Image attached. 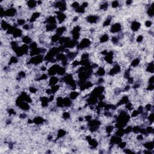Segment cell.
Instances as JSON below:
<instances>
[{"label": "cell", "instance_id": "obj_1", "mask_svg": "<svg viewBox=\"0 0 154 154\" xmlns=\"http://www.w3.org/2000/svg\"><path fill=\"white\" fill-rule=\"evenodd\" d=\"M44 60V55H38L34 56V57H31L29 60L28 62L29 64L32 65H35V66H37V65H40L42 63H43Z\"/></svg>", "mask_w": 154, "mask_h": 154}, {"label": "cell", "instance_id": "obj_2", "mask_svg": "<svg viewBox=\"0 0 154 154\" xmlns=\"http://www.w3.org/2000/svg\"><path fill=\"white\" fill-rule=\"evenodd\" d=\"M92 45V41L90 39L87 37L83 38L81 39L78 45H77V48L78 50H84V49L88 48Z\"/></svg>", "mask_w": 154, "mask_h": 154}, {"label": "cell", "instance_id": "obj_3", "mask_svg": "<svg viewBox=\"0 0 154 154\" xmlns=\"http://www.w3.org/2000/svg\"><path fill=\"white\" fill-rule=\"evenodd\" d=\"M17 10L16 9L13 7L8 8L7 10H6L5 14H4V17H14L16 15Z\"/></svg>", "mask_w": 154, "mask_h": 154}, {"label": "cell", "instance_id": "obj_4", "mask_svg": "<svg viewBox=\"0 0 154 154\" xmlns=\"http://www.w3.org/2000/svg\"><path fill=\"white\" fill-rule=\"evenodd\" d=\"M60 67V66L59 65L57 64H54L51 67H50L48 71V74L51 77L52 76H55V75H56L57 73V71L58 69H59V67Z\"/></svg>", "mask_w": 154, "mask_h": 154}, {"label": "cell", "instance_id": "obj_5", "mask_svg": "<svg viewBox=\"0 0 154 154\" xmlns=\"http://www.w3.org/2000/svg\"><path fill=\"white\" fill-rule=\"evenodd\" d=\"M121 29H122L121 24L119 23H116L111 26L110 28V31L113 34L117 33L120 32L121 31Z\"/></svg>", "mask_w": 154, "mask_h": 154}, {"label": "cell", "instance_id": "obj_6", "mask_svg": "<svg viewBox=\"0 0 154 154\" xmlns=\"http://www.w3.org/2000/svg\"><path fill=\"white\" fill-rule=\"evenodd\" d=\"M86 20L90 24H96L99 20V17L96 15H89L86 17Z\"/></svg>", "mask_w": 154, "mask_h": 154}, {"label": "cell", "instance_id": "obj_7", "mask_svg": "<svg viewBox=\"0 0 154 154\" xmlns=\"http://www.w3.org/2000/svg\"><path fill=\"white\" fill-rule=\"evenodd\" d=\"M56 14H57V20L59 21L60 24H62L63 22L65 21L66 19V16L63 12L59 11L56 12Z\"/></svg>", "mask_w": 154, "mask_h": 154}, {"label": "cell", "instance_id": "obj_8", "mask_svg": "<svg viewBox=\"0 0 154 154\" xmlns=\"http://www.w3.org/2000/svg\"><path fill=\"white\" fill-rule=\"evenodd\" d=\"M141 24L140 23L137 21H134L131 24V29L134 32H137L140 28Z\"/></svg>", "mask_w": 154, "mask_h": 154}, {"label": "cell", "instance_id": "obj_9", "mask_svg": "<svg viewBox=\"0 0 154 154\" xmlns=\"http://www.w3.org/2000/svg\"><path fill=\"white\" fill-rule=\"evenodd\" d=\"M59 81H60V80H59L58 77H55V76H52V77H51V78H50L48 81L49 86H52L57 84Z\"/></svg>", "mask_w": 154, "mask_h": 154}, {"label": "cell", "instance_id": "obj_10", "mask_svg": "<svg viewBox=\"0 0 154 154\" xmlns=\"http://www.w3.org/2000/svg\"><path fill=\"white\" fill-rule=\"evenodd\" d=\"M40 13L39 12H37V11H36V12H34L33 13H32L31 17H30V19H29V21L31 23H34L35 22L37 21V19L40 17Z\"/></svg>", "mask_w": 154, "mask_h": 154}, {"label": "cell", "instance_id": "obj_11", "mask_svg": "<svg viewBox=\"0 0 154 154\" xmlns=\"http://www.w3.org/2000/svg\"><path fill=\"white\" fill-rule=\"evenodd\" d=\"M23 32L21 29H19L16 28L15 30L14 31L13 33L12 34L13 38H19L22 36Z\"/></svg>", "mask_w": 154, "mask_h": 154}, {"label": "cell", "instance_id": "obj_12", "mask_svg": "<svg viewBox=\"0 0 154 154\" xmlns=\"http://www.w3.org/2000/svg\"><path fill=\"white\" fill-rule=\"evenodd\" d=\"M45 23L46 24H55L57 25V18L54 16H50L46 19Z\"/></svg>", "mask_w": 154, "mask_h": 154}, {"label": "cell", "instance_id": "obj_13", "mask_svg": "<svg viewBox=\"0 0 154 154\" xmlns=\"http://www.w3.org/2000/svg\"><path fill=\"white\" fill-rule=\"evenodd\" d=\"M21 39L23 44H26V45H29L30 44H31L33 42L32 38L30 36H28V35H25V36H23Z\"/></svg>", "mask_w": 154, "mask_h": 154}, {"label": "cell", "instance_id": "obj_14", "mask_svg": "<svg viewBox=\"0 0 154 154\" xmlns=\"http://www.w3.org/2000/svg\"><path fill=\"white\" fill-rule=\"evenodd\" d=\"M67 31V28L65 26H61L60 27L57 28L55 30V34L59 36H61L63 34L65 33V32Z\"/></svg>", "mask_w": 154, "mask_h": 154}, {"label": "cell", "instance_id": "obj_15", "mask_svg": "<svg viewBox=\"0 0 154 154\" xmlns=\"http://www.w3.org/2000/svg\"><path fill=\"white\" fill-rule=\"evenodd\" d=\"M33 120V123H34L35 125H42L45 122L44 119L43 117H42L41 116H38L35 117Z\"/></svg>", "mask_w": 154, "mask_h": 154}, {"label": "cell", "instance_id": "obj_16", "mask_svg": "<svg viewBox=\"0 0 154 154\" xmlns=\"http://www.w3.org/2000/svg\"><path fill=\"white\" fill-rule=\"evenodd\" d=\"M143 146L144 148L149 150H152L154 148V142L152 141H148V142L144 143Z\"/></svg>", "mask_w": 154, "mask_h": 154}, {"label": "cell", "instance_id": "obj_17", "mask_svg": "<svg viewBox=\"0 0 154 154\" xmlns=\"http://www.w3.org/2000/svg\"><path fill=\"white\" fill-rule=\"evenodd\" d=\"M105 73L106 71L105 70L104 67L101 66V67H99L98 68V70L96 71V75L97 76H98V77H101L104 76Z\"/></svg>", "mask_w": 154, "mask_h": 154}, {"label": "cell", "instance_id": "obj_18", "mask_svg": "<svg viewBox=\"0 0 154 154\" xmlns=\"http://www.w3.org/2000/svg\"><path fill=\"white\" fill-rule=\"evenodd\" d=\"M66 136V131L63 129H60L58 130L57 134V137L58 139L59 138H64Z\"/></svg>", "mask_w": 154, "mask_h": 154}, {"label": "cell", "instance_id": "obj_19", "mask_svg": "<svg viewBox=\"0 0 154 154\" xmlns=\"http://www.w3.org/2000/svg\"><path fill=\"white\" fill-rule=\"evenodd\" d=\"M109 40V36L107 33H104L100 37L99 42L102 44H105Z\"/></svg>", "mask_w": 154, "mask_h": 154}, {"label": "cell", "instance_id": "obj_20", "mask_svg": "<svg viewBox=\"0 0 154 154\" xmlns=\"http://www.w3.org/2000/svg\"><path fill=\"white\" fill-rule=\"evenodd\" d=\"M72 104V100L70 99L69 97H66L65 98H63V106L64 107L68 108L70 107Z\"/></svg>", "mask_w": 154, "mask_h": 154}, {"label": "cell", "instance_id": "obj_21", "mask_svg": "<svg viewBox=\"0 0 154 154\" xmlns=\"http://www.w3.org/2000/svg\"><path fill=\"white\" fill-rule=\"evenodd\" d=\"M69 98L71 100H75L77 99L78 96H80V93L77 91H73V92H71L69 94Z\"/></svg>", "mask_w": 154, "mask_h": 154}, {"label": "cell", "instance_id": "obj_22", "mask_svg": "<svg viewBox=\"0 0 154 154\" xmlns=\"http://www.w3.org/2000/svg\"><path fill=\"white\" fill-rule=\"evenodd\" d=\"M146 71L150 73H154V62H153V61H151V62L149 63L148 64V66H146Z\"/></svg>", "mask_w": 154, "mask_h": 154}, {"label": "cell", "instance_id": "obj_23", "mask_svg": "<svg viewBox=\"0 0 154 154\" xmlns=\"http://www.w3.org/2000/svg\"><path fill=\"white\" fill-rule=\"evenodd\" d=\"M27 6L30 9H33L34 8H36V7L37 6V3L36 1H33V0H31V1H28L27 2Z\"/></svg>", "mask_w": 154, "mask_h": 154}, {"label": "cell", "instance_id": "obj_24", "mask_svg": "<svg viewBox=\"0 0 154 154\" xmlns=\"http://www.w3.org/2000/svg\"><path fill=\"white\" fill-rule=\"evenodd\" d=\"M140 63V60L138 59H135L131 61V66L134 67H136L138 66Z\"/></svg>", "mask_w": 154, "mask_h": 154}, {"label": "cell", "instance_id": "obj_25", "mask_svg": "<svg viewBox=\"0 0 154 154\" xmlns=\"http://www.w3.org/2000/svg\"><path fill=\"white\" fill-rule=\"evenodd\" d=\"M148 15H149L150 17H152L154 16V4H152L151 5V6L148 9Z\"/></svg>", "mask_w": 154, "mask_h": 154}, {"label": "cell", "instance_id": "obj_26", "mask_svg": "<svg viewBox=\"0 0 154 154\" xmlns=\"http://www.w3.org/2000/svg\"><path fill=\"white\" fill-rule=\"evenodd\" d=\"M111 17H108V18L106 19L105 20V21L104 22L103 27H107L110 26V25L111 24Z\"/></svg>", "mask_w": 154, "mask_h": 154}, {"label": "cell", "instance_id": "obj_27", "mask_svg": "<svg viewBox=\"0 0 154 154\" xmlns=\"http://www.w3.org/2000/svg\"><path fill=\"white\" fill-rule=\"evenodd\" d=\"M63 118L65 120H69L71 118V114L67 111H65L63 113Z\"/></svg>", "mask_w": 154, "mask_h": 154}, {"label": "cell", "instance_id": "obj_28", "mask_svg": "<svg viewBox=\"0 0 154 154\" xmlns=\"http://www.w3.org/2000/svg\"><path fill=\"white\" fill-rule=\"evenodd\" d=\"M140 127L138 125H136L135 126L132 127V132L134 133V134H138L140 133Z\"/></svg>", "mask_w": 154, "mask_h": 154}, {"label": "cell", "instance_id": "obj_29", "mask_svg": "<svg viewBox=\"0 0 154 154\" xmlns=\"http://www.w3.org/2000/svg\"><path fill=\"white\" fill-rule=\"evenodd\" d=\"M75 11L76 12L78 13L82 14L85 12V9L84 7H82L81 6H80L79 7H78L77 9H75Z\"/></svg>", "mask_w": 154, "mask_h": 154}, {"label": "cell", "instance_id": "obj_30", "mask_svg": "<svg viewBox=\"0 0 154 154\" xmlns=\"http://www.w3.org/2000/svg\"><path fill=\"white\" fill-rule=\"evenodd\" d=\"M17 24L18 25H23L24 26L25 24V20L24 19H18L17 20Z\"/></svg>", "mask_w": 154, "mask_h": 154}, {"label": "cell", "instance_id": "obj_31", "mask_svg": "<svg viewBox=\"0 0 154 154\" xmlns=\"http://www.w3.org/2000/svg\"><path fill=\"white\" fill-rule=\"evenodd\" d=\"M147 117H148L149 123H153V122H154V113H152L149 114V115H148Z\"/></svg>", "mask_w": 154, "mask_h": 154}, {"label": "cell", "instance_id": "obj_32", "mask_svg": "<svg viewBox=\"0 0 154 154\" xmlns=\"http://www.w3.org/2000/svg\"><path fill=\"white\" fill-rule=\"evenodd\" d=\"M108 4L107 3V2H105V3L101 4V6H100V9L102 10H107V9H108Z\"/></svg>", "mask_w": 154, "mask_h": 154}, {"label": "cell", "instance_id": "obj_33", "mask_svg": "<svg viewBox=\"0 0 154 154\" xmlns=\"http://www.w3.org/2000/svg\"><path fill=\"white\" fill-rule=\"evenodd\" d=\"M139 114H140V113H138V111L137 110H134L132 111L131 117H133V118H134V117H137V116H138Z\"/></svg>", "mask_w": 154, "mask_h": 154}, {"label": "cell", "instance_id": "obj_34", "mask_svg": "<svg viewBox=\"0 0 154 154\" xmlns=\"http://www.w3.org/2000/svg\"><path fill=\"white\" fill-rule=\"evenodd\" d=\"M119 5H120L119 2L117 1H114L112 2V3H111L112 7L114 8V9L118 7L119 6Z\"/></svg>", "mask_w": 154, "mask_h": 154}, {"label": "cell", "instance_id": "obj_35", "mask_svg": "<svg viewBox=\"0 0 154 154\" xmlns=\"http://www.w3.org/2000/svg\"><path fill=\"white\" fill-rule=\"evenodd\" d=\"M136 139L138 141H140V142H142V141H143L144 140V135H143L142 134H138V135L137 136V137H136Z\"/></svg>", "mask_w": 154, "mask_h": 154}, {"label": "cell", "instance_id": "obj_36", "mask_svg": "<svg viewBox=\"0 0 154 154\" xmlns=\"http://www.w3.org/2000/svg\"><path fill=\"white\" fill-rule=\"evenodd\" d=\"M111 42L113 44H117L119 42V37L116 36H113L111 38Z\"/></svg>", "mask_w": 154, "mask_h": 154}, {"label": "cell", "instance_id": "obj_37", "mask_svg": "<svg viewBox=\"0 0 154 154\" xmlns=\"http://www.w3.org/2000/svg\"><path fill=\"white\" fill-rule=\"evenodd\" d=\"M143 39H144L143 36H142V35H139V36H138V37H137V38H136V41L138 43H141L143 41Z\"/></svg>", "mask_w": 154, "mask_h": 154}, {"label": "cell", "instance_id": "obj_38", "mask_svg": "<svg viewBox=\"0 0 154 154\" xmlns=\"http://www.w3.org/2000/svg\"><path fill=\"white\" fill-rule=\"evenodd\" d=\"M80 6V4H79V3H78V2L75 1V2H73V3L72 4V7L73 8V9H77V8L79 7Z\"/></svg>", "mask_w": 154, "mask_h": 154}, {"label": "cell", "instance_id": "obj_39", "mask_svg": "<svg viewBox=\"0 0 154 154\" xmlns=\"http://www.w3.org/2000/svg\"><path fill=\"white\" fill-rule=\"evenodd\" d=\"M154 88V84H149V86L147 87L146 90L148 91H153Z\"/></svg>", "mask_w": 154, "mask_h": 154}, {"label": "cell", "instance_id": "obj_40", "mask_svg": "<svg viewBox=\"0 0 154 154\" xmlns=\"http://www.w3.org/2000/svg\"><path fill=\"white\" fill-rule=\"evenodd\" d=\"M152 105L150 104H148L146 105L145 109L146 110V111H150L152 109Z\"/></svg>", "mask_w": 154, "mask_h": 154}, {"label": "cell", "instance_id": "obj_41", "mask_svg": "<svg viewBox=\"0 0 154 154\" xmlns=\"http://www.w3.org/2000/svg\"><path fill=\"white\" fill-rule=\"evenodd\" d=\"M152 25V23L150 21L148 20L145 22V26L148 28H150Z\"/></svg>", "mask_w": 154, "mask_h": 154}, {"label": "cell", "instance_id": "obj_42", "mask_svg": "<svg viewBox=\"0 0 154 154\" xmlns=\"http://www.w3.org/2000/svg\"><path fill=\"white\" fill-rule=\"evenodd\" d=\"M154 77L152 76L149 79V84H154Z\"/></svg>", "mask_w": 154, "mask_h": 154}, {"label": "cell", "instance_id": "obj_43", "mask_svg": "<svg viewBox=\"0 0 154 154\" xmlns=\"http://www.w3.org/2000/svg\"><path fill=\"white\" fill-rule=\"evenodd\" d=\"M81 6L84 8V9H86V8L88 6V3H86V2H84V3L81 4Z\"/></svg>", "mask_w": 154, "mask_h": 154}, {"label": "cell", "instance_id": "obj_44", "mask_svg": "<svg viewBox=\"0 0 154 154\" xmlns=\"http://www.w3.org/2000/svg\"><path fill=\"white\" fill-rule=\"evenodd\" d=\"M132 3V1H130V0H129V1H126V5H131V4Z\"/></svg>", "mask_w": 154, "mask_h": 154}]
</instances>
